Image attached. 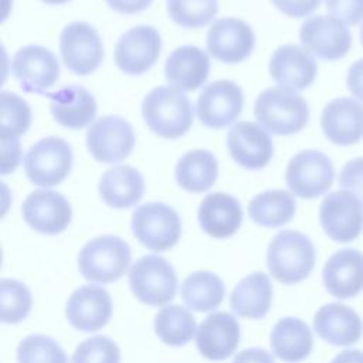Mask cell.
Returning a JSON list of instances; mask_svg holds the SVG:
<instances>
[{"mask_svg": "<svg viewBox=\"0 0 363 363\" xmlns=\"http://www.w3.org/2000/svg\"><path fill=\"white\" fill-rule=\"evenodd\" d=\"M227 146L231 157L250 170H258L268 164L274 153V145L267 130L254 122L245 121L230 129Z\"/></svg>", "mask_w": 363, "mask_h": 363, "instance_id": "20", "label": "cell"}, {"mask_svg": "<svg viewBox=\"0 0 363 363\" xmlns=\"http://www.w3.org/2000/svg\"><path fill=\"white\" fill-rule=\"evenodd\" d=\"M23 218L35 231L47 235L62 233L72 218L69 201L58 191L40 189L23 203Z\"/></svg>", "mask_w": 363, "mask_h": 363, "instance_id": "16", "label": "cell"}, {"mask_svg": "<svg viewBox=\"0 0 363 363\" xmlns=\"http://www.w3.org/2000/svg\"><path fill=\"white\" fill-rule=\"evenodd\" d=\"M267 264L277 281L286 285L301 282L315 265V247L305 234L284 230L269 242Z\"/></svg>", "mask_w": 363, "mask_h": 363, "instance_id": "3", "label": "cell"}, {"mask_svg": "<svg viewBox=\"0 0 363 363\" xmlns=\"http://www.w3.org/2000/svg\"><path fill=\"white\" fill-rule=\"evenodd\" d=\"M218 11V0H167L170 18L184 28L207 26Z\"/></svg>", "mask_w": 363, "mask_h": 363, "instance_id": "35", "label": "cell"}, {"mask_svg": "<svg viewBox=\"0 0 363 363\" xmlns=\"http://www.w3.org/2000/svg\"><path fill=\"white\" fill-rule=\"evenodd\" d=\"M339 184L343 190L354 194L363 204V157L352 159L343 166Z\"/></svg>", "mask_w": 363, "mask_h": 363, "instance_id": "40", "label": "cell"}, {"mask_svg": "<svg viewBox=\"0 0 363 363\" xmlns=\"http://www.w3.org/2000/svg\"><path fill=\"white\" fill-rule=\"evenodd\" d=\"M284 14L295 18L306 17L318 9L322 0H271Z\"/></svg>", "mask_w": 363, "mask_h": 363, "instance_id": "43", "label": "cell"}, {"mask_svg": "<svg viewBox=\"0 0 363 363\" xmlns=\"http://www.w3.org/2000/svg\"><path fill=\"white\" fill-rule=\"evenodd\" d=\"M142 115L149 129L166 139L183 136L193 123V106L177 88L156 86L142 102Z\"/></svg>", "mask_w": 363, "mask_h": 363, "instance_id": "1", "label": "cell"}, {"mask_svg": "<svg viewBox=\"0 0 363 363\" xmlns=\"http://www.w3.org/2000/svg\"><path fill=\"white\" fill-rule=\"evenodd\" d=\"M326 291L339 299H346L363 291V252L343 248L330 255L322 271Z\"/></svg>", "mask_w": 363, "mask_h": 363, "instance_id": "23", "label": "cell"}, {"mask_svg": "<svg viewBox=\"0 0 363 363\" xmlns=\"http://www.w3.org/2000/svg\"><path fill=\"white\" fill-rule=\"evenodd\" d=\"M183 302L197 312L216 309L224 298V284L221 278L208 271H196L182 284Z\"/></svg>", "mask_w": 363, "mask_h": 363, "instance_id": "33", "label": "cell"}, {"mask_svg": "<svg viewBox=\"0 0 363 363\" xmlns=\"http://www.w3.org/2000/svg\"><path fill=\"white\" fill-rule=\"evenodd\" d=\"M326 9L347 26H356L363 18V0H326Z\"/></svg>", "mask_w": 363, "mask_h": 363, "instance_id": "41", "label": "cell"}, {"mask_svg": "<svg viewBox=\"0 0 363 363\" xmlns=\"http://www.w3.org/2000/svg\"><path fill=\"white\" fill-rule=\"evenodd\" d=\"M60 51L65 67L75 75L94 72L104 60V45L98 31L84 21H74L61 31Z\"/></svg>", "mask_w": 363, "mask_h": 363, "instance_id": "11", "label": "cell"}, {"mask_svg": "<svg viewBox=\"0 0 363 363\" xmlns=\"http://www.w3.org/2000/svg\"><path fill=\"white\" fill-rule=\"evenodd\" d=\"M319 221L329 238L350 242L363 230V204L347 190L333 191L320 203Z\"/></svg>", "mask_w": 363, "mask_h": 363, "instance_id": "10", "label": "cell"}, {"mask_svg": "<svg viewBox=\"0 0 363 363\" xmlns=\"http://www.w3.org/2000/svg\"><path fill=\"white\" fill-rule=\"evenodd\" d=\"M0 299H1V322L18 323L26 319L31 309V292L20 281L3 278L0 281Z\"/></svg>", "mask_w": 363, "mask_h": 363, "instance_id": "36", "label": "cell"}, {"mask_svg": "<svg viewBox=\"0 0 363 363\" xmlns=\"http://www.w3.org/2000/svg\"><path fill=\"white\" fill-rule=\"evenodd\" d=\"M272 285L267 274L254 272L242 278L230 295L231 309L242 318L261 319L271 306Z\"/></svg>", "mask_w": 363, "mask_h": 363, "instance_id": "29", "label": "cell"}, {"mask_svg": "<svg viewBox=\"0 0 363 363\" xmlns=\"http://www.w3.org/2000/svg\"><path fill=\"white\" fill-rule=\"evenodd\" d=\"M233 363H275L269 352L259 347H250L241 350L233 360Z\"/></svg>", "mask_w": 363, "mask_h": 363, "instance_id": "45", "label": "cell"}, {"mask_svg": "<svg viewBox=\"0 0 363 363\" xmlns=\"http://www.w3.org/2000/svg\"><path fill=\"white\" fill-rule=\"evenodd\" d=\"M258 123L269 133L285 136L305 128L309 119L306 101L288 88H268L262 91L254 105Z\"/></svg>", "mask_w": 363, "mask_h": 363, "instance_id": "2", "label": "cell"}, {"mask_svg": "<svg viewBox=\"0 0 363 363\" xmlns=\"http://www.w3.org/2000/svg\"><path fill=\"white\" fill-rule=\"evenodd\" d=\"M218 174V164L214 155L204 149L184 153L176 164V180L179 186L191 193L208 190Z\"/></svg>", "mask_w": 363, "mask_h": 363, "instance_id": "31", "label": "cell"}, {"mask_svg": "<svg viewBox=\"0 0 363 363\" xmlns=\"http://www.w3.org/2000/svg\"><path fill=\"white\" fill-rule=\"evenodd\" d=\"M155 332L163 343L169 346H182L193 337L196 332V320L183 306H164L155 316Z\"/></svg>", "mask_w": 363, "mask_h": 363, "instance_id": "34", "label": "cell"}, {"mask_svg": "<svg viewBox=\"0 0 363 363\" xmlns=\"http://www.w3.org/2000/svg\"><path fill=\"white\" fill-rule=\"evenodd\" d=\"M299 40L305 50L328 61L343 58L352 47L347 24L333 16L323 14L309 17L302 23Z\"/></svg>", "mask_w": 363, "mask_h": 363, "instance_id": "9", "label": "cell"}, {"mask_svg": "<svg viewBox=\"0 0 363 363\" xmlns=\"http://www.w3.org/2000/svg\"><path fill=\"white\" fill-rule=\"evenodd\" d=\"M135 146V133L128 121L118 115L96 119L86 132V147L101 163L123 160Z\"/></svg>", "mask_w": 363, "mask_h": 363, "instance_id": "12", "label": "cell"}, {"mask_svg": "<svg viewBox=\"0 0 363 363\" xmlns=\"http://www.w3.org/2000/svg\"><path fill=\"white\" fill-rule=\"evenodd\" d=\"M330 363H363V352L356 349L343 350L336 354Z\"/></svg>", "mask_w": 363, "mask_h": 363, "instance_id": "47", "label": "cell"}, {"mask_svg": "<svg viewBox=\"0 0 363 363\" xmlns=\"http://www.w3.org/2000/svg\"><path fill=\"white\" fill-rule=\"evenodd\" d=\"M242 106L244 94L241 86L230 79H218L201 89L196 108L204 126L220 129L234 122Z\"/></svg>", "mask_w": 363, "mask_h": 363, "instance_id": "13", "label": "cell"}, {"mask_svg": "<svg viewBox=\"0 0 363 363\" xmlns=\"http://www.w3.org/2000/svg\"><path fill=\"white\" fill-rule=\"evenodd\" d=\"M129 285L142 303L162 306L174 298L177 275L163 257L145 255L132 265Z\"/></svg>", "mask_w": 363, "mask_h": 363, "instance_id": "6", "label": "cell"}, {"mask_svg": "<svg viewBox=\"0 0 363 363\" xmlns=\"http://www.w3.org/2000/svg\"><path fill=\"white\" fill-rule=\"evenodd\" d=\"M320 126L332 143L354 145L363 138V105L353 98H336L323 108Z\"/></svg>", "mask_w": 363, "mask_h": 363, "instance_id": "21", "label": "cell"}, {"mask_svg": "<svg viewBox=\"0 0 363 363\" xmlns=\"http://www.w3.org/2000/svg\"><path fill=\"white\" fill-rule=\"evenodd\" d=\"M28 180L40 187L60 184L71 172L72 149L61 138L48 136L35 142L24 155Z\"/></svg>", "mask_w": 363, "mask_h": 363, "instance_id": "5", "label": "cell"}, {"mask_svg": "<svg viewBox=\"0 0 363 363\" xmlns=\"http://www.w3.org/2000/svg\"><path fill=\"white\" fill-rule=\"evenodd\" d=\"M45 96L50 99L54 119L68 129L85 128L96 115L95 98L79 85L62 86L58 91L47 92Z\"/></svg>", "mask_w": 363, "mask_h": 363, "instance_id": "26", "label": "cell"}, {"mask_svg": "<svg viewBox=\"0 0 363 363\" xmlns=\"http://www.w3.org/2000/svg\"><path fill=\"white\" fill-rule=\"evenodd\" d=\"M271 347L277 357L286 363L306 359L313 347L309 326L298 318L279 319L271 332Z\"/></svg>", "mask_w": 363, "mask_h": 363, "instance_id": "30", "label": "cell"}, {"mask_svg": "<svg viewBox=\"0 0 363 363\" xmlns=\"http://www.w3.org/2000/svg\"><path fill=\"white\" fill-rule=\"evenodd\" d=\"M0 142H1V174L6 176L16 170L18 166L21 150L18 136L9 133L6 130H0Z\"/></svg>", "mask_w": 363, "mask_h": 363, "instance_id": "42", "label": "cell"}, {"mask_svg": "<svg viewBox=\"0 0 363 363\" xmlns=\"http://www.w3.org/2000/svg\"><path fill=\"white\" fill-rule=\"evenodd\" d=\"M335 179L332 160L319 150L308 149L296 153L285 170L289 190L301 199H315L329 190Z\"/></svg>", "mask_w": 363, "mask_h": 363, "instance_id": "8", "label": "cell"}, {"mask_svg": "<svg viewBox=\"0 0 363 363\" xmlns=\"http://www.w3.org/2000/svg\"><path fill=\"white\" fill-rule=\"evenodd\" d=\"M255 35L252 28L240 18H218L207 33V50L218 61L237 64L252 51Z\"/></svg>", "mask_w": 363, "mask_h": 363, "instance_id": "17", "label": "cell"}, {"mask_svg": "<svg viewBox=\"0 0 363 363\" xmlns=\"http://www.w3.org/2000/svg\"><path fill=\"white\" fill-rule=\"evenodd\" d=\"M316 71L312 54L299 45H281L269 58V74L281 88L305 89L315 81Z\"/></svg>", "mask_w": 363, "mask_h": 363, "instance_id": "19", "label": "cell"}, {"mask_svg": "<svg viewBox=\"0 0 363 363\" xmlns=\"http://www.w3.org/2000/svg\"><path fill=\"white\" fill-rule=\"evenodd\" d=\"M296 201L285 190H267L257 194L248 204L251 220L262 227H281L295 214Z\"/></svg>", "mask_w": 363, "mask_h": 363, "instance_id": "32", "label": "cell"}, {"mask_svg": "<svg viewBox=\"0 0 363 363\" xmlns=\"http://www.w3.org/2000/svg\"><path fill=\"white\" fill-rule=\"evenodd\" d=\"M145 180L132 166H115L108 169L99 182L101 199L113 208L135 206L143 196Z\"/></svg>", "mask_w": 363, "mask_h": 363, "instance_id": "28", "label": "cell"}, {"mask_svg": "<svg viewBox=\"0 0 363 363\" xmlns=\"http://www.w3.org/2000/svg\"><path fill=\"white\" fill-rule=\"evenodd\" d=\"M360 40H362V44H363V24H362V30H360Z\"/></svg>", "mask_w": 363, "mask_h": 363, "instance_id": "49", "label": "cell"}, {"mask_svg": "<svg viewBox=\"0 0 363 363\" xmlns=\"http://www.w3.org/2000/svg\"><path fill=\"white\" fill-rule=\"evenodd\" d=\"M111 9L122 14H135L150 6L153 0H105Z\"/></svg>", "mask_w": 363, "mask_h": 363, "instance_id": "46", "label": "cell"}, {"mask_svg": "<svg viewBox=\"0 0 363 363\" xmlns=\"http://www.w3.org/2000/svg\"><path fill=\"white\" fill-rule=\"evenodd\" d=\"M0 102H1L0 130H6L17 136L26 133L31 125V109L28 104L18 95L7 91H3L0 94Z\"/></svg>", "mask_w": 363, "mask_h": 363, "instance_id": "38", "label": "cell"}, {"mask_svg": "<svg viewBox=\"0 0 363 363\" xmlns=\"http://www.w3.org/2000/svg\"><path fill=\"white\" fill-rule=\"evenodd\" d=\"M130 261L129 245L116 235L88 241L78 255V269L89 282L109 284L126 272Z\"/></svg>", "mask_w": 363, "mask_h": 363, "instance_id": "4", "label": "cell"}, {"mask_svg": "<svg viewBox=\"0 0 363 363\" xmlns=\"http://www.w3.org/2000/svg\"><path fill=\"white\" fill-rule=\"evenodd\" d=\"M18 363H67L62 347L50 336L31 335L17 346Z\"/></svg>", "mask_w": 363, "mask_h": 363, "instance_id": "37", "label": "cell"}, {"mask_svg": "<svg viewBox=\"0 0 363 363\" xmlns=\"http://www.w3.org/2000/svg\"><path fill=\"white\" fill-rule=\"evenodd\" d=\"M210 58L206 51L196 45L174 48L166 60L164 77L167 82L180 91L200 88L208 77Z\"/></svg>", "mask_w": 363, "mask_h": 363, "instance_id": "25", "label": "cell"}, {"mask_svg": "<svg viewBox=\"0 0 363 363\" xmlns=\"http://www.w3.org/2000/svg\"><path fill=\"white\" fill-rule=\"evenodd\" d=\"M238 343L240 325L231 313L214 312L208 315L197 329V350L208 360H224L230 357Z\"/></svg>", "mask_w": 363, "mask_h": 363, "instance_id": "22", "label": "cell"}, {"mask_svg": "<svg viewBox=\"0 0 363 363\" xmlns=\"http://www.w3.org/2000/svg\"><path fill=\"white\" fill-rule=\"evenodd\" d=\"M162 40L152 26H136L121 35L115 45V62L129 75L150 69L160 55Z\"/></svg>", "mask_w": 363, "mask_h": 363, "instance_id": "14", "label": "cell"}, {"mask_svg": "<svg viewBox=\"0 0 363 363\" xmlns=\"http://www.w3.org/2000/svg\"><path fill=\"white\" fill-rule=\"evenodd\" d=\"M41 1H44L47 4H62V3H67L69 0H41Z\"/></svg>", "mask_w": 363, "mask_h": 363, "instance_id": "48", "label": "cell"}, {"mask_svg": "<svg viewBox=\"0 0 363 363\" xmlns=\"http://www.w3.org/2000/svg\"><path fill=\"white\" fill-rule=\"evenodd\" d=\"M313 329L319 337L335 346L356 343L363 332V323L354 309L343 303H328L313 316Z\"/></svg>", "mask_w": 363, "mask_h": 363, "instance_id": "24", "label": "cell"}, {"mask_svg": "<svg viewBox=\"0 0 363 363\" xmlns=\"http://www.w3.org/2000/svg\"><path fill=\"white\" fill-rule=\"evenodd\" d=\"M197 217L206 234L214 238H227L240 228L242 210L235 197L217 191L201 200Z\"/></svg>", "mask_w": 363, "mask_h": 363, "instance_id": "27", "label": "cell"}, {"mask_svg": "<svg viewBox=\"0 0 363 363\" xmlns=\"http://www.w3.org/2000/svg\"><path fill=\"white\" fill-rule=\"evenodd\" d=\"M11 72L24 92L47 94L60 75L57 57L45 47L26 45L13 57Z\"/></svg>", "mask_w": 363, "mask_h": 363, "instance_id": "15", "label": "cell"}, {"mask_svg": "<svg viewBox=\"0 0 363 363\" xmlns=\"http://www.w3.org/2000/svg\"><path fill=\"white\" fill-rule=\"evenodd\" d=\"M65 315L71 326L82 332L104 328L112 315V301L106 289L85 285L75 289L67 301Z\"/></svg>", "mask_w": 363, "mask_h": 363, "instance_id": "18", "label": "cell"}, {"mask_svg": "<svg viewBox=\"0 0 363 363\" xmlns=\"http://www.w3.org/2000/svg\"><path fill=\"white\" fill-rule=\"evenodd\" d=\"M118 345L108 336H94L79 343L72 354L71 363H119Z\"/></svg>", "mask_w": 363, "mask_h": 363, "instance_id": "39", "label": "cell"}, {"mask_svg": "<svg viewBox=\"0 0 363 363\" xmlns=\"http://www.w3.org/2000/svg\"><path fill=\"white\" fill-rule=\"evenodd\" d=\"M346 85L350 94L357 99L363 102V58L354 61L346 75Z\"/></svg>", "mask_w": 363, "mask_h": 363, "instance_id": "44", "label": "cell"}, {"mask_svg": "<svg viewBox=\"0 0 363 363\" xmlns=\"http://www.w3.org/2000/svg\"><path fill=\"white\" fill-rule=\"evenodd\" d=\"M132 231L146 248L166 251L177 244L182 223L177 211L164 203H146L132 214Z\"/></svg>", "mask_w": 363, "mask_h": 363, "instance_id": "7", "label": "cell"}]
</instances>
